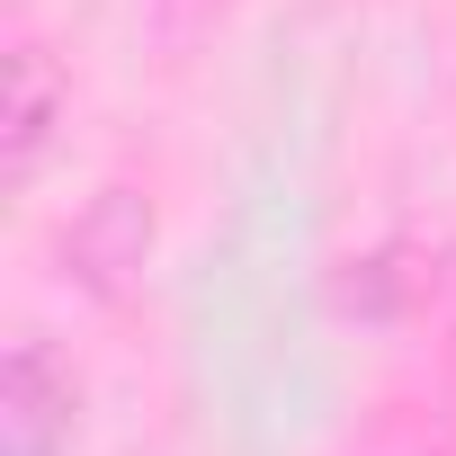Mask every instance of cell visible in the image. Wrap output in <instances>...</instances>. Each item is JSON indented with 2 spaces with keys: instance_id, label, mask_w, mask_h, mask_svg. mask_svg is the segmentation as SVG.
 I'll return each mask as SVG.
<instances>
[{
  "instance_id": "6da1fadb",
  "label": "cell",
  "mask_w": 456,
  "mask_h": 456,
  "mask_svg": "<svg viewBox=\"0 0 456 456\" xmlns=\"http://www.w3.org/2000/svg\"><path fill=\"white\" fill-rule=\"evenodd\" d=\"M72 447V376L45 340H19L0 367V456H63Z\"/></svg>"
},
{
  "instance_id": "7a4b0ae2",
  "label": "cell",
  "mask_w": 456,
  "mask_h": 456,
  "mask_svg": "<svg viewBox=\"0 0 456 456\" xmlns=\"http://www.w3.org/2000/svg\"><path fill=\"white\" fill-rule=\"evenodd\" d=\"M54 126H63V81H54V63L37 45H19L10 72H0V179H10V197L37 179Z\"/></svg>"
},
{
  "instance_id": "3957f363",
  "label": "cell",
  "mask_w": 456,
  "mask_h": 456,
  "mask_svg": "<svg viewBox=\"0 0 456 456\" xmlns=\"http://www.w3.org/2000/svg\"><path fill=\"white\" fill-rule=\"evenodd\" d=\"M143 251H152V215H143L134 188L90 197V215L72 224V269H81L90 287H117L126 269H143Z\"/></svg>"
}]
</instances>
